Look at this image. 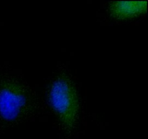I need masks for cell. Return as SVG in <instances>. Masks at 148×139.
<instances>
[{"label":"cell","instance_id":"cell-1","mask_svg":"<svg viewBox=\"0 0 148 139\" xmlns=\"http://www.w3.org/2000/svg\"><path fill=\"white\" fill-rule=\"evenodd\" d=\"M49 100L64 126L72 129L79 112V102L76 89L66 75L58 76L52 84Z\"/></svg>","mask_w":148,"mask_h":139},{"label":"cell","instance_id":"cell-3","mask_svg":"<svg viewBox=\"0 0 148 139\" xmlns=\"http://www.w3.org/2000/svg\"><path fill=\"white\" fill-rule=\"evenodd\" d=\"M147 1H114L109 5L108 11L116 19L132 18L145 12Z\"/></svg>","mask_w":148,"mask_h":139},{"label":"cell","instance_id":"cell-2","mask_svg":"<svg viewBox=\"0 0 148 139\" xmlns=\"http://www.w3.org/2000/svg\"><path fill=\"white\" fill-rule=\"evenodd\" d=\"M29 100L27 91L20 84L4 81L0 87V115L7 121H16L26 112Z\"/></svg>","mask_w":148,"mask_h":139}]
</instances>
